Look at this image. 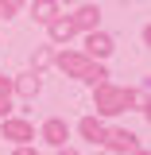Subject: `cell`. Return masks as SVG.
<instances>
[{
	"mask_svg": "<svg viewBox=\"0 0 151 155\" xmlns=\"http://www.w3.org/2000/svg\"><path fill=\"white\" fill-rule=\"evenodd\" d=\"M93 89V109L101 120H113V116L120 113H147L151 101H147V85H116V81H97V85H89Z\"/></svg>",
	"mask_w": 151,
	"mask_h": 155,
	"instance_id": "6da1fadb",
	"label": "cell"
},
{
	"mask_svg": "<svg viewBox=\"0 0 151 155\" xmlns=\"http://www.w3.org/2000/svg\"><path fill=\"white\" fill-rule=\"evenodd\" d=\"M51 66H58L66 78H74V81H85V85H97V81L113 78L105 62L89 58L85 51H70V47H66V51H54V62H51Z\"/></svg>",
	"mask_w": 151,
	"mask_h": 155,
	"instance_id": "7a4b0ae2",
	"label": "cell"
},
{
	"mask_svg": "<svg viewBox=\"0 0 151 155\" xmlns=\"http://www.w3.org/2000/svg\"><path fill=\"white\" fill-rule=\"evenodd\" d=\"M0 140H8L12 147L16 143H35V124L8 113V116H0Z\"/></svg>",
	"mask_w": 151,
	"mask_h": 155,
	"instance_id": "3957f363",
	"label": "cell"
},
{
	"mask_svg": "<svg viewBox=\"0 0 151 155\" xmlns=\"http://www.w3.org/2000/svg\"><path fill=\"white\" fill-rule=\"evenodd\" d=\"M81 51H85L89 58H97V62H109L113 51H116V39L97 27V31H85V47H81Z\"/></svg>",
	"mask_w": 151,
	"mask_h": 155,
	"instance_id": "277c9868",
	"label": "cell"
},
{
	"mask_svg": "<svg viewBox=\"0 0 151 155\" xmlns=\"http://www.w3.org/2000/svg\"><path fill=\"white\" fill-rule=\"evenodd\" d=\"M101 147L109 155H128L132 147H140V136L128 132V128H105V140H101Z\"/></svg>",
	"mask_w": 151,
	"mask_h": 155,
	"instance_id": "5b68a950",
	"label": "cell"
},
{
	"mask_svg": "<svg viewBox=\"0 0 151 155\" xmlns=\"http://www.w3.org/2000/svg\"><path fill=\"white\" fill-rule=\"evenodd\" d=\"M35 140H43L47 147H62V143L70 140V124H66L62 116H47V120L39 124V132H35Z\"/></svg>",
	"mask_w": 151,
	"mask_h": 155,
	"instance_id": "8992f818",
	"label": "cell"
},
{
	"mask_svg": "<svg viewBox=\"0 0 151 155\" xmlns=\"http://www.w3.org/2000/svg\"><path fill=\"white\" fill-rule=\"evenodd\" d=\"M70 19H74L77 35L97 31V27H101V8H97V4H85V0H77V4H74V12H70Z\"/></svg>",
	"mask_w": 151,
	"mask_h": 155,
	"instance_id": "52a82bcc",
	"label": "cell"
},
{
	"mask_svg": "<svg viewBox=\"0 0 151 155\" xmlns=\"http://www.w3.org/2000/svg\"><path fill=\"white\" fill-rule=\"evenodd\" d=\"M12 93L19 97V101H35L39 93H43V78H39V70H23V74L12 78Z\"/></svg>",
	"mask_w": 151,
	"mask_h": 155,
	"instance_id": "ba28073f",
	"label": "cell"
},
{
	"mask_svg": "<svg viewBox=\"0 0 151 155\" xmlns=\"http://www.w3.org/2000/svg\"><path fill=\"white\" fill-rule=\"evenodd\" d=\"M105 128H109V124H105L97 113H89V116H81V120H77V136H81L85 143H93V147H101V140H105Z\"/></svg>",
	"mask_w": 151,
	"mask_h": 155,
	"instance_id": "9c48e42d",
	"label": "cell"
},
{
	"mask_svg": "<svg viewBox=\"0 0 151 155\" xmlns=\"http://www.w3.org/2000/svg\"><path fill=\"white\" fill-rule=\"evenodd\" d=\"M47 35H51L54 47H66V43L77 35V27H74V19H70V16H62V12H58V16L47 23Z\"/></svg>",
	"mask_w": 151,
	"mask_h": 155,
	"instance_id": "30bf717a",
	"label": "cell"
},
{
	"mask_svg": "<svg viewBox=\"0 0 151 155\" xmlns=\"http://www.w3.org/2000/svg\"><path fill=\"white\" fill-rule=\"evenodd\" d=\"M27 8H31V19H35V23H43V27H47V23L62 12V4H58V0H27Z\"/></svg>",
	"mask_w": 151,
	"mask_h": 155,
	"instance_id": "8fae6325",
	"label": "cell"
},
{
	"mask_svg": "<svg viewBox=\"0 0 151 155\" xmlns=\"http://www.w3.org/2000/svg\"><path fill=\"white\" fill-rule=\"evenodd\" d=\"M54 51H58L54 43H43V47H35V51H31V70H39V74H43V70L54 62Z\"/></svg>",
	"mask_w": 151,
	"mask_h": 155,
	"instance_id": "7c38bea8",
	"label": "cell"
},
{
	"mask_svg": "<svg viewBox=\"0 0 151 155\" xmlns=\"http://www.w3.org/2000/svg\"><path fill=\"white\" fill-rule=\"evenodd\" d=\"M12 105H16V93H12V78H0V116L12 113Z\"/></svg>",
	"mask_w": 151,
	"mask_h": 155,
	"instance_id": "4fadbf2b",
	"label": "cell"
},
{
	"mask_svg": "<svg viewBox=\"0 0 151 155\" xmlns=\"http://www.w3.org/2000/svg\"><path fill=\"white\" fill-rule=\"evenodd\" d=\"M12 155H39V151H35V143H16Z\"/></svg>",
	"mask_w": 151,
	"mask_h": 155,
	"instance_id": "5bb4252c",
	"label": "cell"
},
{
	"mask_svg": "<svg viewBox=\"0 0 151 155\" xmlns=\"http://www.w3.org/2000/svg\"><path fill=\"white\" fill-rule=\"evenodd\" d=\"M0 4H4V8H8V12H12V16H16L19 8H27V0H0Z\"/></svg>",
	"mask_w": 151,
	"mask_h": 155,
	"instance_id": "9a60e30c",
	"label": "cell"
},
{
	"mask_svg": "<svg viewBox=\"0 0 151 155\" xmlns=\"http://www.w3.org/2000/svg\"><path fill=\"white\" fill-rule=\"evenodd\" d=\"M54 155H81V151H77V147H66V143H62V147H54Z\"/></svg>",
	"mask_w": 151,
	"mask_h": 155,
	"instance_id": "2e32d148",
	"label": "cell"
},
{
	"mask_svg": "<svg viewBox=\"0 0 151 155\" xmlns=\"http://www.w3.org/2000/svg\"><path fill=\"white\" fill-rule=\"evenodd\" d=\"M128 155H151V151H147V147H143V143H140V147H132V151H128Z\"/></svg>",
	"mask_w": 151,
	"mask_h": 155,
	"instance_id": "e0dca14e",
	"label": "cell"
},
{
	"mask_svg": "<svg viewBox=\"0 0 151 155\" xmlns=\"http://www.w3.org/2000/svg\"><path fill=\"white\" fill-rule=\"evenodd\" d=\"M58 4H66V8H74V4H77V0H58Z\"/></svg>",
	"mask_w": 151,
	"mask_h": 155,
	"instance_id": "ac0fdd59",
	"label": "cell"
},
{
	"mask_svg": "<svg viewBox=\"0 0 151 155\" xmlns=\"http://www.w3.org/2000/svg\"><path fill=\"white\" fill-rule=\"evenodd\" d=\"M97 155H109V151H105V147H101V151H97Z\"/></svg>",
	"mask_w": 151,
	"mask_h": 155,
	"instance_id": "d6986e66",
	"label": "cell"
},
{
	"mask_svg": "<svg viewBox=\"0 0 151 155\" xmlns=\"http://www.w3.org/2000/svg\"><path fill=\"white\" fill-rule=\"evenodd\" d=\"M120 4H128V0H120Z\"/></svg>",
	"mask_w": 151,
	"mask_h": 155,
	"instance_id": "ffe728a7",
	"label": "cell"
}]
</instances>
